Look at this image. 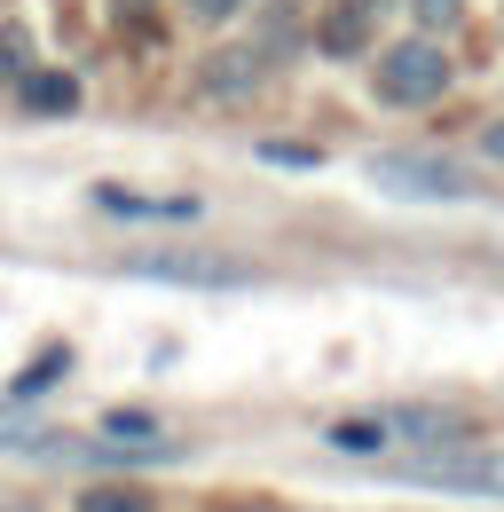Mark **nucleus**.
I'll return each instance as SVG.
<instances>
[{
    "mask_svg": "<svg viewBox=\"0 0 504 512\" xmlns=\"http://www.w3.org/2000/svg\"><path fill=\"white\" fill-rule=\"evenodd\" d=\"M0 449H40V457H79V449L63 442V434H40L32 418H16V410H0Z\"/></svg>",
    "mask_w": 504,
    "mask_h": 512,
    "instance_id": "10",
    "label": "nucleus"
},
{
    "mask_svg": "<svg viewBox=\"0 0 504 512\" xmlns=\"http://www.w3.org/2000/svg\"><path fill=\"white\" fill-rule=\"evenodd\" d=\"M441 87H449V56L434 40H402L378 56V103H394V111H426L441 103Z\"/></svg>",
    "mask_w": 504,
    "mask_h": 512,
    "instance_id": "1",
    "label": "nucleus"
},
{
    "mask_svg": "<svg viewBox=\"0 0 504 512\" xmlns=\"http://www.w3.org/2000/svg\"><path fill=\"white\" fill-rule=\"evenodd\" d=\"M245 0H189V16H205V24H221V16H237Z\"/></svg>",
    "mask_w": 504,
    "mask_h": 512,
    "instance_id": "17",
    "label": "nucleus"
},
{
    "mask_svg": "<svg viewBox=\"0 0 504 512\" xmlns=\"http://www.w3.org/2000/svg\"><path fill=\"white\" fill-rule=\"evenodd\" d=\"M252 71H260V56H221V64L205 71V87H213V95H245Z\"/></svg>",
    "mask_w": 504,
    "mask_h": 512,
    "instance_id": "12",
    "label": "nucleus"
},
{
    "mask_svg": "<svg viewBox=\"0 0 504 512\" xmlns=\"http://www.w3.org/2000/svg\"><path fill=\"white\" fill-rule=\"evenodd\" d=\"M371 182L378 190H402V197H473V166H449V158H378Z\"/></svg>",
    "mask_w": 504,
    "mask_h": 512,
    "instance_id": "2",
    "label": "nucleus"
},
{
    "mask_svg": "<svg viewBox=\"0 0 504 512\" xmlns=\"http://www.w3.org/2000/svg\"><path fill=\"white\" fill-rule=\"evenodd\" d=\"M481 158H497V166H504V119H497L489 134H481Z\"/></svg>",
    "mask_w": 504,
    "mask_h": 512,
    "instance_id": "18",
    "label": "nucleus"
},
{
    "mask_svg": "<svg viewBox=\"0 0 504 512\" xmlns=\"http://www.w3.org/2000/svg\"><path fill=\"white\" fill-rule=\"evenodd\" d=\"M0 71H16V79L32 71V64H24V32H0Z\"/></svg>",
    "mask_w": 504,
    "mask_h": 512,
    "instance_id": "15",
    "label": "nucleus"
},
{
    "mask_svg": "<svg viewBox=\"0 0 504 512\" xmlns=\"http://www.w3.org/2000/svg\"><path fill=\"white\" fill-rule=\"evenodd\" d=\"M410 481L473 489V497H504V449H497V457H426V465H410Z\"/></svg>",
    "mask_w": 504,
    "mask_h": 512,
    "instance_id": "3",
    "label": "nucleus"
},
{
    "mask_svg": "<svg viewBox=\"0 0 504 512\" xmlns=\"http://www.w3.org/2000/svg\"><path fill=\"white\" fill-rule=\"evenodd\" d=\"M79 512H150V497H142V489H119V481H103V489L79 497Z\"/></svg>",
    "mask_w": 504,
    "mask_h": 512,
    "instance_id": "13",
    "label": "nucleus"
},
{
    "mask_svg": "<svg viewBox=\"0 0 504 512\" xmlns=\"http://www.w3.org/2000/svg\"><path fill=\"white\" fill-rule=\"evenodd\" d=\"M16 95H24V111H48V119H56V111L79 103V79H71V71H24Z\"/></svg>",
    "mask_w": 504,
    "mask_h": 512,
    "instance_id": "7",
    "label": "nucleus"
},
{
    "mask_svg": "<svg viewBox=\"0 0 504 512\" xmlns=\"http://www.w3.org/2000/svg\"><path fill=\"white\" fill-rule=\"evenodd\" d=\"M95 205H103L111 221H197V197H134V190H119V182H103Z\"/></svg>",
    "mask_w": 504,
    "mask_h": 512,
    "instance_id": "4",
    "label": "nucleus"
},
{
    "mask_svg": "<svg viewBox=\"0 0 504 512\" xmlns=\"http://www.w3.org/2000/svg\"><path fill=\"white\" fill-rule=\"evenodd\" d=\"M363 40H371V0H339L331 24H323V48H331V56H355Z\"/></svg>",
    "mask_w": 504,
    "mask_h": 512,
    "instance_id": "8",
    "label": "nucleus"
},
{
    "mask_svg": "<svg viewBox=\"0 0 504 512\" xmlns=\"http://www.w3.org/2000/svg\"><path fill=\"white\" fill-rule=\"evenodd\" d=\"M394 434H410V442H465L473 418L465 410H394Z\"/></svg>",
    "mask_w": 504,
    "mask_h": 512,
    "instance_id": "6",
    "label": "nucleus"
},
{
    "mask_svg": "<svg viewBox=\"0 0 504 512\" xmlns=\"http://www.w3.org/2000/svg\"><path fill=\"white\" fill-rule=\"evenodd\" d=\"M63 371H71V347H48V355H32V363L8 379V402H32V394H40V386H56Z\"/></svg>",
    "mask_w": 504,
    "mask_h": 512,
    "instance_id": "9",
    "label": "nucleus"
},
{
    "mask_svg": "<svg viewBox=\"0 0 504 512\" xmlns=\"http://www.w3.org/2000/svg\"><path fill=\"white\" fill-rule=\"evenodd\" d=\"M410 16H418L426 32H449V24L465 16V0H410Z\"/></svg>",
    "mask_w": 504,
    "mask_h": 512,
    "instance_id": "14",
    "label": "nucleus"
},
{
    "mask_svg": "<svg viewBox=\"0 0 504 512\" xmlns=\"http://www.w3.org/2000/svg\"><path fill=\"white\" fill-rule=\"evenodd\" d=\"M103 434H111V442H126V449H150V457H166V434H158L150 418H134V410H111V418H103Z\"/></svg>",
    "mask_w": 504,
    "mask_h": 512,
    "instance_id": "11",
    "label": "nucleus"
},
{
    "mask_svg": "<svg viewBox=\"0 0 504 512\" xmlns=\"http://www.w3.org/2000/svg\"><path fill=\"white\" fill-rule=\"evenodd\" d=\"M331 442L339 449H378V426H331Z\"/></svg>",
    "mask_w": 504,
    "mask_h": 512,
    "instance_id": "16",
    "label": "nucleus"
},
{
    "mask_svg": "<svg viewBox=\"0 0 504 512\" xmlns=\"http://www.w3.org/2000/svg\"><path fill=\"white\" fill-rule=\"evenodd\" d=\"M134 276H166V284H237V268L229 260H174V253H142L126 260Z\"/></svg>",
    "mask_w": 504,
    "mask_h": 512,
    "instance_id": "5",
    "label": "nucleus"
}]
</instances>
